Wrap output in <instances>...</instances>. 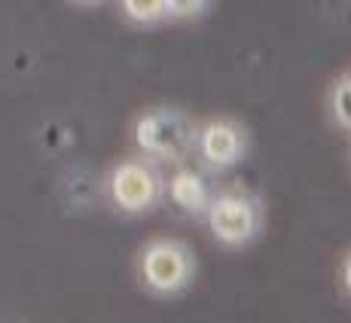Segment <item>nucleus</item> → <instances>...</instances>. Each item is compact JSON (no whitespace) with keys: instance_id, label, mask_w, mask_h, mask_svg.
I'll list each match as a JSON object with an SVG mask.
<instances>
[{"instance_id":"nucleus-5","label":"nucleus","mask_w":351,"mask_h":323,"mask_svg":"<svg viewBox=\"0 0 351 323\" xmlns=\"http://www.w3.org/2000/svg\"><path fill=\"white\" fill-rule=\"evenodd\" d=\"M202 153L211 165H232L241 156V131L232 122H211L202 131Z\"/></svg>"},{"instance_id":"nucleus-11","label":"nucleus","mask_w":351,"mask_h":323,"mask_svg":"<svg viewBox=\"0 0 351 323\" xmlns=\"http://www.w3.org/2000/svg\"><path fill=\"white\" fill-rule=\"evenodd\" d=\"M83 3H92V0H83Z\"/></svg>"},{"instance_id":"nucleus-10","label":"nucleus","mask_w":351,"mask_h":323,"mask_svg":"<svg viewBox=\"0 0 351 323\" xmlns=\"http://www.w3.org/2000/svg\"><path fill=\"white\" fill-rule=\"evenodd\" d=\"M346 284H348V290H351V259L346 262Z\"/></svg>"},{"instance_id":"nucleus-9","label":"nucleus","mask_w":351,"mask_h":323,"mask_svg":"<svg viewBox=\"0 0 351 323\" xmlns=\"http://www.w3.org/2000/svg\"><path fill=\"white\" fill-rule=\"evenodd\" d=\"M162 3H165V12H171V16H193L205 6V0H162Z\"/></svg>"},{"instance_id":"nucleus-2","label":"nucleus","mask_w":351,"mask_h":323,"mask_svg":"<svg viewBox=\"0 0 351 323\" xmlns=\"http://www.w3.org/2000/svg\"><path fill=\"white\" fill-rule=\"evenodd\" d=\"M144 281L153 287V290H162V293H171V290H180L186 284V266L184 259V250L174 244H153L147 247L144 253Z\"/></svg>"},{"instance_id":"nucleus-3","label":"nucleus","mask_w":351,"mask_h":323,"mask_svg":"<svg viewBox=\"0 0 351 323\" xmlns=\"http://www.w3.org/2000/svg\"><path fill=\"white\" fill-rule=\"evenodd\" d=\"M211 229L226 244L247 241L256 229L254 205L247 198H241V195H223V198H217L211 207Z\"/></svg>"},{"instance_id":"nucleus-1","label":"nucleus","mask_w":351,"mask_h":323,"mask_svg":"<svg viewBox=\"0 0 351 323\" xmlns=\"http://www.w3.org/2000/svg\"><path fill=\"white\" fill-rule=\"evenodd\" d=\"M134 138H138V146L144 153L174 159V156L190 150L193 125L174 110H153V113H147V116L138 119Z\"/></svg>"},{"instance_id":"nucleus-7","label":"nucleus","mask_w":351,"mask_h":323,"mask_svg":"<svg viewBox=\"0 0 351 323\" xmlns=\"http://www.w3.org/2000/svg\"><path fill=\"white\" fill-rule=\"evenodd\" d=\"M123 10L134 22H156L165 12V3L162 0H123Z\"/></svg>"},{"instance_id":"nucleus-6","label":"nucleus","mask_w":351,"mask_h":323,"mask_svg":"<svg viewBox=\"0 0 351 323\" xmlns=\"http://www.w3.org/2000/svg\"><path fill=\"white\" fill-rule=\"evenodd\" d=\"M168 195H171V201L178 207H184V211H202L208 201V190L205 183H202L199 174L193 171H178L171 177V183H168Z\"/></svg>"},{"instance_id":"nucleus-4","label":"nucleus","mask_w":351,"mask_h":323,"mask_svg":"<svg viewBox=\"0 0 351 323\" xmlns=\"http://www.w3.org/2000/svg\"><path fill=\"white\" fill-rule=\"evenodd\" d=\"M110 192L117 198V205L125 207V211H144L153 201V195H156V183H153V174L144 165L125 162V165H119L113 171Z\"/></svg>"},{"instance_id":"nucleus-8","label":"nucleus","mask_w":351,"mask_h":323,"mask_svg":"<svg viewBox=\"0 0 351 323\" xmlns=\"http://www.w3.org/2000/svg\"><path fill=\"white\" fill-rule=\"evenodd\" d=\"M333 113L346 129H351V77H342L333 89Z\"/></svg>"}]
</instances>
